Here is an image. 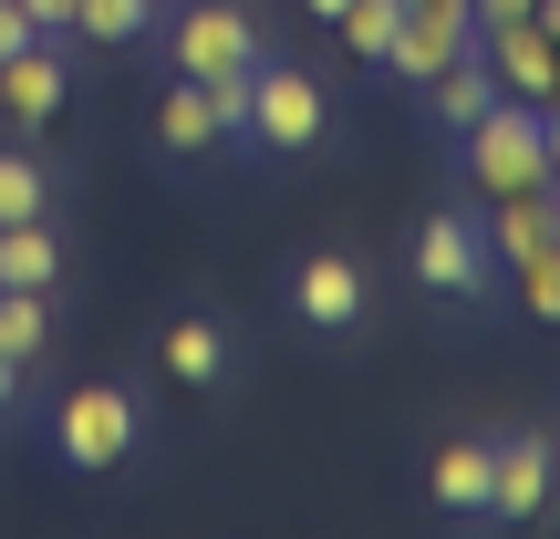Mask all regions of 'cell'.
Here are the masks:
<instances>
[{
  "label": "cell",
  "instance_id": "obj_14",
  "mask_svg": "<svg viewBox=\"0 0 560 539\" xmlns=\"http://www.w3.org/2000/svg\"><path fill=\"white\" fill-rule=\"evenodd\" d=\"M52 280H62L52 219H0V291H52Z\"/></svg>",
  "mask_w": 560,
  "mask_h": 539
},
{
  "label": "cell",
  "instance_id": "obj_1",
  "mask_svg": "<svg viewBox=\"0 0 560 539\" xmlns=\"http://www.w3.org/2000/svg\"><path fill=\"white\" fill-rule=\"evenodd\" d=\"M240 136L260 145V156H312L322 136H332V104H322V83L301 73V62H249V115H240Z\"/></svg>",
  "mask_w": 560,
  "mask_h": 539
},
{
  "label": "cell",
  "instance_id": "obj_27",
  "mask_svg": "<svg viewBox=\"0 0 560 539\" xmlns=\"http://www.w3.org/2000/svg\"><path fill=\"white\" fill-rule=\"evenodd\" d=\"M405 11H467V0H405ZM467 21H478V11H467Z\"/></svg>",
  "mask_w": 560,
  "mask_h": 539
},
{
  "label": "cell",
  "instance_id": "obj_5",
  "mask_svg": "<svg viewBox=\"0 0 560 539\" xmlns=\"http://www.w3.org/2000/svg\"><path fill=\"white\" fill-rule=\"evenodd\" d=\"M550 499H560V446L540 436V425H529V436H488V519L529 529Z\"/></svg>",
  "mask_w": 560,
  "mask_h": 539
},
{
  "label": "cell",
  "instance_id": "obj_16",
  "mask_svg": "<svg viewBox=\"0 0 560 539\" xmlns=\"http://www.w3.org/2000/svg\"><path fill=\"white\" fill-rule=\"evenodd\" d=\"M42 342H52V301H42V291H0V363L32 374Z\"/></svg>",
  "mask_w": 560,
  "mask_h": 539
},
{
  "label": "cell",
  "instance_id": "obj_20",
  "mask_svg": "<svg viewBox=\"0 0 560 539\" xmlns=\"http://www.w3.org/2000/svg\"><path fill=\"white\" fill-rule=\"evenodd\" d=\"M42 198H52V187H42V166L21 156V145H0V219H42Z\"/></svg>",
  "mask_w": 560,
  "mask_h": 539
},
{
  "label": "cell",
  "instance_id": "obj_28",
  "mask_svg": "<svg viewBox=\"0 0 560 539\" xmlns=\"http://www.w3.org/2000/svg\"><path fill=\"white\" fill-rule=\"evenodd\" d=\"M301 11H312V21H332V11H342V0H301Z\"/></svg>",
  "mask_w": 560,
  "mask_h": 539
},
{
  "label": "cell",
  "instance_id": "obj_8",
  "mask_svg": "<svg viewBox=\"0 0 560 539\" xmlns=\"http://www.w3.org/2000/svg\"><path fill=\"white\" fill-rule=\"evenodd\" d=\"M478 52H488V73H499V94H520V104H560V52L540 42V21H488Z\"/></svg>",
  "mask_w": 560,
  "mask_h": 539
},
{
  "label": "cell",
  "instance_id": "obj_26",
  "mask_svg": "<svg viewBox=\"0 0 560 539\" xmlns=\"http://www.w3.org/2000/svg\"><path fill=\"white\" fill-rule=\"evenodd\" d=\"M11 395H21V363H0V415H11Z\"/></svg>",
  "mask_w": 560,
  "mask_h": 539
},
{
  "label": "cell",
  "instance_id": "obj_4",
  "mask_svg": "<svg viewBox=\"0 0 560 539\" xmlns=\"http://www.w3.org/2000/svg\"><path fill=\"white\" fill-rule=\"evenodd\" d=\"M488 229L457 219V208H436V219H416V239H405V270L425 280L436 301H488Z\"/></svg>",
  "mask_w": 560,
  "mask_h": 539
},
{
  "label": "cell",
  "instance_id": "obj_3",
  "mask_svg": "<svg viewBox=\"0 0 560 539\" xmlns=\"http://www.w3.org/2000/svg\"><path fill=\"white\" fill-rule=\"evenodd\" d=\"M136 395H125V384H73V395H62V415H52V446H62V467H73V478H104V467L125 457V446H136Z\"/></svg>",
  "mask_w": 560,
  "mask_h": 539
},
{
  "label": "cell",
  "instance_id": "obj_2",
  "mask_svg": "<svg viewBox=\"0 0 560 539\" xmlns=\"http://www.w3.org/2000/svg\"><path fill=\"white\" fill-rule=\"evenodd\" d=\"M467 187L478 198H520V187H550V156H540V104H520V94H499L478 125H467Z\"/></svg>",
  "mask_w": 560,
  "mask_h": 539
},
{
  "label": "cell",
  "instance_id": "obj_23",
  "mask_svg": "<svg viewBox=\"0 0 560 539\" xmlns=\"http://www.w3.org/2000/svg\"><path fill=\"white\" fill-rule=\"evenodd\" d=\"M467 11H478V32H488V21H529V0H467Z\"/></svg>",
  "mask_w": 560,
  "mask_h": 539
},
{
  "label": "cell",
  "instance_id": "obj_18",
  "mask_svg": "<svg viewBox=\"0 0 560 539\" xmlns=\"http://www.w3.org/2000/svg\"><path fill=\"white\" fill-rule=\"evenodd\" d=\"M145 21H156V0H73V32L83 42H145Z\"/></svg>",
  "mask_w": 560,
  "mask_h": 539
},
{
  "label": "cell",
  "instance_id": "obj_10",
  "mask_svg": "<svg viewBox=\"0 0 560 539\" xmlns=\"http://www.w3.org/2000/svg\"><path fill=\"white\" fill-rule=\"evenodd\" d=\"M291 301H301V321H322V332H353V321H363V260L312 249V260L291 270Z\"/></svg>",
  "mask_w": 560,
  "mask_h": 539
},
{
  "label": "cell",
  "instance_id": "obj_7",
  "mask_svg": "<svg viewBox=\"0 0 560 539\" xmlns=\"http://www.w3.org/2000/svg\"><path fill=\"white\" fill-rule=\"evenodd\" d=\"M166 62H177L187 83H208V73H249V62H260V32H249L240 0H198V11L166 32Z\"/></svg>",
  "mask_w": 560,
  "mask_h": 539
},
{
  "label": "cell",
  "instance_id": "obj_22",
  "mask_svg": "<svg viewBox=\"0 0 560 539\" xmlns=\"http://www.w3.org/2000/svg\"><path fill=\"white\" fill-rule=\"evenodd\" d=\"M21 42H32V21H21V0H0V62H11Z\"/></svg>",
  "mask_w": 560,
  "mask_h": 539
},
{
  "label": "cell",
  "instance_id": "obj_25",
  "mask_svg": "<svg viewBox=\"0 0 560 539\" xmlns=\"http://www.w3.org/2000/svg\"><path fill=\"white\" fill-rule=\"evenodd\" d=\"M529 21H540V42L560 52V0H529Z\"/></svg>",
  "mask_w": 560,
  "mask_h": 539
},
{
  "label": "cell",
  "instance_id": "obj_12",
  "mask_svg": "<svg viewBox=\"0 0 560 539\" xmlns=\"http://www.w3.org/2000/svg\"><path fill=\"white\" fill-rule=\"evenodd\" d=\"M416 94H425V115H436L446 136H467V125H478L488 104H499V73H488V52H457L436 83H416Z\"/></svg>",
  "mask_w": 560,
  "mask_h": 539
},
{
  "label": "cell",
  "instance_id": "obj_17",
  "mask_svg": "<svg viewBox=\"0 0 560 539\" xmlns=\"http://www.w3.org/2000/svg\"><path fill=\"white\" fill-rule=\"evenodd\" d=\"M332 32L353 42L363 62H384V52H395V32H405V0H342V11H332Z\"/></svg>",
  "mask_w": 560,
  "mask_h": 539
},
{
  "label": "cell",
  "instance_id": "obj_6",
  "mask_svg": "<svg viewBox=\"0 0 560 539\" xmlns=\"http://www.w3.org/2000/svg\"><path fill=\"white\" fill-rule=\"evenodd\" d=\"M62 104H73V62H62L52 32H32L11 62H0V125H11V136H42Z\"/></svg>",
  "mask_w": 560,
  "mask_h": 539
},
{
  "label": "cell",
  "instance_id": "obj_21",
  "mask_svg": "<svg viewBox=\"0 0 560 539\" xmlns=\"http://www.w3.org/2000/svg\"><path fill=\"white\" fill-rule=\"evenodd\" d=\"M21 21L32 32H73V0H21Z\"/></svg>",
  "mask_w": 560,
  "mask_h": 539
},
{
  "label": "cell",
  "instance_id": "obj_15",
  "mask_svg": "<svg viewBox=\"0 0 560 539\" xmlns=\"http://www.w3.org/2000/svg\"><path fill=\"white\" fill-rule=\"evenodd\" d=\"M540 239H560L550 187H520V198H499V208H488V249H499V260H529Z\"/></svg>",
  "mask_w": 560,
  "mask_h": 539
},
{
  "label": "cell",
  "instance_id": "obj_24",
  "mask_svg": "<svg viewBox=\"0 0 560 539\" xmlns=\"http://www.w3.org/2000/svg\"><path fill=\"white\" fill-rule=\"evenodd\" d=\"M540 156H550V177H560V104H540Z\"/></svg>",
  "mask_w": 560,
  "mask_h": 539
},
{
  "label": "cell",
  "instance_id": "obj_11",
  "mask_svg": "<svg viewBox=\"0 0 560 539\" xmlns=\"http://www.w3.org/2000/svg\"><path fill=\"white\" fill-rule=\"evenodd\" d=\"M425 499L446 508V519H488V436H457L425 457Z\"/></svg>",
  "mask_w": 560,
  "mask_h": 539
},
{
  "label": "cell",
  "instance_id": "obj_29",
  "mask_svg": "<svg viewBox=\"0 0 560 539\" xmlns=\"http://www.w3.org/2000/svg\"><path fill=\"white\" fill-rule=\"evenodd\" d=\"M550 219H560V177H550Z\"/></svg>",
  "mask_w": 560,
  "mask_h": 539
},
{
  "label": "cell",
  "instance_id": "obj_9",
  "mask_svg": "<svg viewBox=\"0 0 560 539\" xmlns=\"http://www.w3.org/2000/svg\"><path fill=\"white\" fill-rule=\"evenodd\" d=\"M457 52H478V21H467V11H405V32H395V52H384V73L436 83Z\"/></svg>",
  "mask_w": 560,
  "mask_h": 539
},
{
  "label": "cell",
  "instance_id": "obj_13",
  "mask_svg": "<svg viewBox=\"0 0 560 539\" xmlns=\"http://www.w3.org/2000/svg\"><path fill=\"white\" fill-rule=\"evenodd\" d=\"M156 363H166L177 384H198V395H208V384L229 374V332H219L208 312H177V321L156 332Z\"/></svg>",
  "mask_w": 560,
  "mask_h": 539
},
{
  "label": "cell",
  "instance_id": "obj_19",
  "mask_svg": "<svg viewBox=\"0 0 560 539\" xmlns=\"http://www.w3.org/2000/svg\"><path fill=\"white\" fill-rule=\"evenodd\" d=\"M520 270V301H529V321H560V239H540L529 260H509Z\"/></svg>",
  "mask_w": 560,
  "mask_h": 539
}]
</instances>
